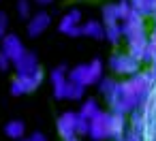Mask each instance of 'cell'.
Instances as JSON below:
<instances>
[{
	"mask_svg": "<svg viewBox=\"0 0 156 141\" xmlns=\"http://www.w3.org/2000/svg\"><path fill=\"white\" fill-rule=\"evenodd\" d=\"M34 2H37V5H41V7H47V5H51V2H54V0H34Z\"/></svg>",
	"mask_w": 156,
	"mask_h": 141,
	"instance_id": "obj_30",
	"label": "cell"
},
{
	"mask_svg": "<svg viewBox=\"0 0 156 141\" xmlns=\"http://www.w3.org/2000/svg\"><path fill=\"white\" fill-rule=\"evenodd\" d=\"M81 24H83V13L79 9H71L69 13L62 15L58 30L62 34H69V37H81Z\"/></svg>",
	"mask_w": 156,
	"mask_h": 141,
	"instance_id": "obj_5",
	"label": "cell"
},
{
	"mask_svg": "<svg viewBox=\"0 0 156 141\" xmlns=\"http://www.w3.org/2000/svg\"><path fill=\"white\" fill-rule=\"evenodd\" d=\"M115 79H111V77H103L101 81H98V92L101 94H105V96H109L111 92H113V88H115Z\"/></svg>",
	"mask_w": 156,
	"mask_h": 141,
	"instance_id": "obj_23",
	"label": "cell"
},
{
	"mask_svg": "<svg viewBox=\"0 0 156 141\" xmlns=\"http://www.w3.org/2000/svg\"><path fill=\"white\" fill-rule=\"evenodd\" d=\"M128 2H130L133 11L141 13L143 17H145V15H152V11H154V7H152V0H128Z\"/></svg>",
	"mask_w": 156,
	"mask_h": 141,
	"instance_id": "obj_21",
	"label": "cell"
},
{
	"mask_svg": "<svg viewBox=\"0 0 156 141\" xmlns=\"http://www.w3.org/2000/svg\"><path fill=\"white\" fill-rule=\"evenodd\" d=\"M81 34L83 37H90L94 41H101V39H105V26H103V22L88 19V22L81 24Z\"/></svg>",
	"mask_w": 156,
	"mask_h": 141,
	"instance_id": "obj_13",
	"label": "cell"
},
{
	"mask_svg": "<svg viewBox=\"0 0 156 141\" xmlns=\"http://www.w3.org/2000/svg\"><path fill=\"white\" fill-rule=\"evenodd\" d=\"M124 139H126V141H145V139H143V132H139V130H133V128H130V130L124 135Z\"/></svg>",
	"mask_w": 156,
	"mask_h": 141,
	"instance_id": "obj_27",
	"label": "cell"
},
{
	"mask_svg": "<svg viewBox=\"0 0 156 141\" xmlns=\"http://www.w3.org/2000/svg\"><path fill=\"white\" fill-rule=\"evenodd\" d=\"M43 81V71H37L34 75H17L11 81V94L13 96H22V94H30L34 92Z\"/></svg>",
	"mask_w": 156,
	"mask_h": 141,
	"instance_id": "obj_2",
	"label": "cell"
},
{
	"mask_svg": "<svg viewBox=\"0 0 156 141\" xmlns=\"http://www.w3.org/2000/svg\"><path fill=\"white\" fill-rule=\"evenodd\" d=\"M139 60H135L130 54H113L111 60H109V66L113 73L118 75H137L141 69H139Z\"/></svg>",
	"mask_w": 156,
	"mask_h": 141,
	"instance_id": "obj_3",
	"label": "cell"
},
{
	"mask_svg": "<svg viewBox=\"0 0 156 141\" xmlns=\"http://www.w3.org/2000/svg\"><path fill=\"white\" fill-rule=\"evenodd\" d=\"M11 64H13V62H11V58H9L5 51H0V71H9V69H11Z\"/></svg>",
	"mask_w": 156,
	"mask_h": 141,
	"instance_id": "obj_28",
	"label": "cell"
},
{
	"mask_svg": "<svg viewBox=\"0 0 156 141\" xmlns=\"http://www.w3.org/2000/svg\"><path fill=\"white\" fill-rule=\"evenodd\" d=\"M66 88H69V69L66 66H56L51 71V90L56 98H66Z\"/></svg>",
	"mask_w": 156,
	"mask_h": 141,
	"instance_id": "obj_7",
	"label": "cell"
},
{
	"mask_svg": "<svg viewBox=\"0 0 156 141\" xmlns=\"http://www.w3.org/2000/svg\"><path fill=\"white\" fill-rule=\"evenodd\" d=\"M109 120H111V113L98 111V113L90 120V135H88V137H90L92 141H105V139H111Z\"/></svg>",
	"mask_w": 156,
	"mask_h": 141,
	"instance_id": "obj_4",
	"label": "cell"
},
{
	"mask_svg": "<svg viewBox=\"0 0 156 141\" xmlns=\"http://www.w3.org/2000/svg\"><path fill=\"white\" fill-rule=\"evenodd\" d=\"M105 39H107L111 45H118V43L124 39V34H122V24H109V26H105Z\"/></svg>",
	"mask_w": 156,
	"mask_h": 141,
	"instance_id": "obj_17",
	"label": "cell"
},
{
	"mask_svg": "<svg viewBox=\"0 0 156 141\" xmlns=\"http://www.w3.org/2000/svg\"><path fill=\"white\" fill-rule=\"evenodd\" d=\"M58 132L64 141L77 137V113L73 111H64L60 118H58Z\"/></svg>",
	"mask_w": 156,
	"mask_h": 141,
	"instance_id": "obj_8",
	"label": "cell"
},
{
	"mask_svg": "<svg viewBox=\"0 0 156 141\" xmlns=\"http://www.w3.org/2000/svg\"><path fill=\"white\" fill-rule=\"evenodd\" d=\"M28 141H47V137H45L43 132H32Z\"/></svg>",
	"mask_w": 156,
	"mask_h": 141,
	"instance_id": "obj_29",
	"label": "cell"
},
{
	"mask_svg": "<svg viewBox=\"0 0 156 141\" xmlns=\"http://www.w3.org/2000/svg\"><path fill=\"white\" fill-rule=\"evenodd\" d=\"M83 92H86V86L83 83H77V81H71L69 79V88H66V98L69 100H81L83 98Z\"/></svg>",
	"mask_w": 156,
	"mask_h": 141,
	"instance_id": "obj_19",
	"label": "cell"
},
{
	"mask_svg": "<svg viewBox=\"0 0 156 141\" xmlns=\"http://www.w3.org/2000/svg\"><path fill=\"white\" fill-rule=\"evenodd\" d=\"M101 111V107H98V103L94 100V98H88V100H83V105L79 107V111L77 113H81L83 118H88V120H92L96 113Z\"/></svg>",
	"mask_w": 156,
	"mask_h": 141,
	"instance_id": "obj_20",
	"label": "cell"
},
{
	"mask_svg": "<svg viewBox=\"0 0 156 141\" xmlns=\"http://www.w3.org/2000/svg\"><path fill=\"white\" fill-rule=\"evenodd\" d=\"M0 51H5V54L11 58V62H15V60H20V58L24 56L26 47H24V43H22V39H20L17 34H7V37L2 39Z\"/></svg>",
	"mask_w": 156,
	"mask_h": 141,
	"instance_id": "obj_9",
	"label": "cell"
},
{
	"mask_svg": "<svg viewBox=\"0 0 156 141\" xmlns=\"http://www.w3.org/2000/svg\"><path fill=\"white\" fill-rule=\"evenodd\" d=\"M141 32H145L143 15H141V13H137V11H130V13H128V17L122 22V34H124V39H126V41H130V39H135V37H137V34H141Z\"/></svg>",
	"mask_w": 156,
	"mask_h": 141,
	"instance_id": "obj_6",
	"label": "cell"
},
{
	"mask_svg": "<svg viewBox=\"0 0 156 141\" xmlns=\"http://www.w3.org/2000/svg\"><path fill=\"white\" fill-rule=\"evenodd\" d=\"M101 79H103V62L101 60L88 62V86H94Z\"/></svg>",
	"mask_w": 156,
	"mask_h": 141,
	"instance_id": "obj_15",
	"label": "cell"
},
{
	"mask_svg": "<svg viewBox=\"0 0 156 141\" xmlns=\"http://www.w3.org/2000/svg\"><path fill=\"white\" fill-rule=\"evenodd\" d=\"M124 128H126V120L120 113H111L109 120V130H111V139H120L124 137Z\"/></svg>",
	"mask_w": 156,
	"mask_h": 141,
	"instance_id": "obj_14",
	"label": "cell"
},
{
	"mask_svg": "<svg viewBox=\"0 0 156 141\" xmlns=\"http://www.w3.org/2000/svg\"><path fill=\"white\" fill-rule=\"evenodd\" d=\"M69 141H79V139H77V137H73V139H69Z\"/></svg>",
	"mask_w": 156,
	"mask_h": 141,
	"instance_id": "obj_32",
	"label": "cell"
},
{
	"mask_svg": "<svg viewBox=\"0 0 156 141\" xmlns=\"http://www.w3.org/2000/svg\"><path fill=\"white\" fill-rule=\"evenodd\" d=\"M113 141H126V139H124V137H120V139H113Z\"/></svg>",
	"mask_w": 156,
	"mask_h": 141,
	"instance_id": "obj_31",
	"label": "cell"
},
{
	"mask_svg": "<svg viewBox=\"0 0 156 141\" xmlns=\"http://www.w3.org/2000/svg\"><path fill=\"white\" fill-rule=\"evenodd\" d=\"M26 141H28V139H26Z\"/></svg>",
	"mask_w": 156,
	"mask_h": 141,
	"instance_id": "obj_34",
	"label": "cell"
},
{
	"mask_svg": "<svg viewBox=\"0 0 156 141\" xmlns=\"http://www.w3.org/2000/svg\"><path fill=\"white\" fill-rule=\"evenodd\" d=\"M17 13L24 19H30V0H17Z\"/></svg>",
	"mask_w": 156,
	"mask_h": 141,
	"instance_id": "obj_25",
	"label": "cell"
},
{
	"mask_svg": "<svg viewBox=\"0 0 156 141\" xmlns=\"http://www.w3.org/2000/svg\"><path fill=\"white\" fill-rule=\"evenodd\" d=\"M130 128H133V130H139V132H143V130H145V115H143V111H141V109H135V111H133Z\"/></svg>",
	"mask_w": 156,
	"mask_h": 141,
	"instance_id": "obj_22",
	"label": "cell"
},
{
	"mask_svg": "<svg viewBox=\"0 0 156 141\" xmlns=\"http://www.w3.org/2000/svg\"><path fill=\"white\" fill-rule=\"evenodd\" d=\"M7 28H9V17H7V13L0 11V39L7 37Z\"/></svg>",
	"mask_w": 156,
	"mask_h": 141,
	"instance_id": "obj_26",
	"label": "cell"
},
{
	"mask_svg": "<svg viewBox=\"0 0 156 141\" xmlns=\"http://www.w3.org/2000/svg\"><path fill=\"white\" fill-rule=\"evenodd\" d=\"M152 15H154V19H156V9H154V13H152Z\"/></svg>",
	"mask_w": 156,
	"mask_h": 141,
	"instance_id": "obj_33",
	"label": "cell"
},
{
	"mask_svg": "<svg viewBox=\"0 0 156 141\" xmlns=\"http://www.w3.org/2000/svg\"><path fill=\"white\" fill-rule=\"evenodd\" d=\"M69 79L88 86V64H77L75 69H71L69 71Z\"/></svg>",
	"mask_w": 156,
	"mask_h": 141,
	"instance_id": "obj_18",
	"label": "cell"
},
{
	"mask_svg": "<svg viewBox=\"0 0 156 141\" xmlns=\"http://www.w3.org/2000/svg\"><path fill=\"white\" fill-rule=\"evenodd\" d=\"M5 132H7V137H9V139H22V137H24V132H26V126H24V122H22V120H11V122H7Z\"/></svg>",
	"mask_w": 156,
	"mask_h": 141,
	"instance_id": "obj_16",
	"label": "cell"
},
{
	"mask_svg": "<svg viewBox=\"0 0 156 141\" xmlns=\"http://www.w3.org/2000/svg\"><path fill=\"white\" fill-rule=\"evenodd\" d=\"M49 24H51V15L49 13H45V11H39V13H34L30 19H28V37H41L47 28H49Z\"/></svg>",
	"mask_w": 156,
	"mask_h": 141,
	"instance_id": "obj_11",
	"label": "cell"
},
{
	"mask_svg": "<svg viewBox=\"0 0 156 141\" xmlns=\"http://www.w3.org/2000/svg\"><path fill=\"white\" fill-rule=\"evenodd\" d=\"M13 66H15L17 75H34L37 71H41V64H39L37 54H32V51H28V49L24 51V56H22L20 60L13 62Z\"/></svg>",
	"mask_w": 156,
	"mask_h": 141,
	"instance_id": "obj_10",
	"label": "cell"
},
{
	"mask_svg": "<svg viewBox=\"0 0 156 141\" xmlns=\"http://www.w3.org/2000/svg\"><path fill=\"white\" fill-rule=\"evenodd\" d=\"M147 43H150V37H147L145 32L137 34L135 39H130V41H128V54H130L135 60L143 62V60H145V56H147Z\"/></svg>",
	"mask_w": 156,
	"mask_h": 141,
	"instance_id": "obj_12",
	"label": "cell"
},
{
	"mask_svg": "<svg viewBox=\"0 0 156 141\" xmlns=\"http://www.w3.org/2000/svg\"><path fill=\"white\" fill-rule=\"evenodd\" d=\"M86 135H90V120L77 113V137H86Z\"/></svg>",
	"mask_w": 156,
	"mask_h": 141,
	"instance_id": "obj_24",
	"label": "cell"
},
{
	"mask_svg": "<svg viewBox=\"0 0 156 141\" xmlns=\"http://www.w3.org/2000/svg\"><path fill=\"white\" fill-rule=\"evenodd\" d=\"M133 11L128 0H120V2H109L103 7L101 15H103V26H109V24H122L128 13Z\"/></svg>",
	"mask_w": 156,
	"mask_h": 141,
	"instance_id": "obj_1",
	"label": "cell"
}]
</instances>
